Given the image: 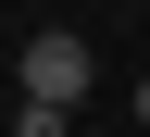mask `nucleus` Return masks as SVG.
I'll list each match as a JSON object with an SVG mask.
<instances>
[{
	"mask_svg": "<svg viewBox=\"0 0 150 137\" xmlns=\"http://www.w3.org/2000/svg\"><path fill=\"white\" fill-rule=\"evenodd\" d=\"M13 75H25V100H88V37L75 25H38Z\"/></svg>",
	"mask_w": 150,
	"mask_h": 137,
	"instance_id": "f257e3e1",
	"label": "nucleus"
},
{
	"mask_svg": "<svg viewBox=\"0 0 150 137\" xmlns=\"http://www.w3.org/2000/svg\"><path fill=\"white\" fill-rule=\"evenodd\" d=\"M125 112H138V125H150V75H138V87H125Z\"/></svg>",
	"mask_w": 150,
	"mask_h": 137,
	"instance_id": "f03ea898",
	"label": "nucleus"
}]
</instances>
